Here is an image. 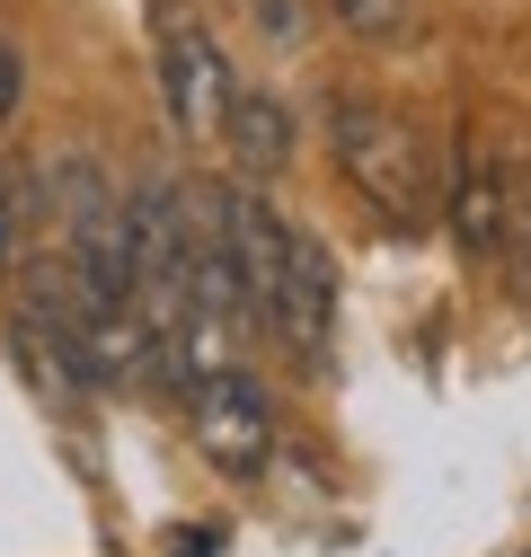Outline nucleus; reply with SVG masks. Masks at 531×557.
I'll list each match as a JSON object with an SVG mask.
<instances>
[{
	"instance_id": "nucleus-1",
	"label": "nucleus",
	"mask_w": 531,
	"mask_h": 557,
	"mask_svg": "<svg viewBox=\"0 0 531 557\" xmlns=\"http://www.w3.org/2000/svg\"><path fill=\"white\" fill-rule=\"evenodd\" d=\"M319 133H328V160H337L346 195L363 203V213H381L390 231H425L443 213V160H434V143L398 107H381L372 89L337 81L319 98Z\"/></svg>"
},
{
	"instance_id": "nucleus-2",
	"label": "nucleus",
	"mask_w": 531,
	"mask_h": 557,
	"mask_svg": "<svg viewBox=\"0 0 531 557\" xmlns=\"http://www.w3.org/2000/svg\"><path fill=\"white\" fill-rule=\"evenodd\" d=\"M151 81H160V107L186 143H222L239 72H231L222 36L195 18V0H151Z\"/></svg>"
},
{
	"instance_id": "nucleus-3",
	"label": "nucleus",
	"mask_w": 531,
	"mask_h": 557,
	"mask_svg": "<svg viewBox=\"0 0 531 557\" xmlns=\"http://www.w3.org/2000/svg\"><path fill=\"white\" fill-rule=\"evenodd\" d=\"M186 434H195L213 478L248 486V478L275 469V398H266V381L239 355H222V363H205L186 381Z\"/></svg>"
},
{
	"instance_id": "nucleus-4",
	"label": "nucleus",
	"mask_w": 531,
	"mask_h": 557,
	"mask_svg": "<svg viewBox=\"0 0 531 557\" xmlns=\"http://www.w3.org/2000/svg\"><path fill=\"white\" fill-rule=\"evenodd\" d=\"M266 336L284 345L301 372H328V345H337V257L319 231H284V284L266 301Z\"/></svg>"
},
{
	"instance_id": "nucleus-5",
	"label": "nucleus",
	"mask_w": 531,
	"mask_h": 557,
	"mask_svg": "<svg viewBox=\"0 0 531 557\" xmlns=\"http://www.w3.org/2000/svg\"><path fill=\"white\" fill-rule=\"evenodd\" d=\"M443 222H452V248L470 257V265H487V257L505 248L514 195H505V160H496L487 143H460V151L443 160Z\"/></svg>"
},
{
	"instance_id": "nucleus-6",
	"label": "nucleus",
	"mask_w": 531,
	"mask_h": 557,
	"mask_svg": "<svg viewBox=\"0 0 531 557\" xmlns=\"http://www.w3.org/2000/svg\"><path fill=\"white\" fill-rule=\"evenodd\" d=\"M222 151H231V169H239L248 186L284 177L293 151H301V115H293V98L266 89V81H239V89H231V115H222Z\"/></svg>"
},
{
	"instance_id": "nucleus-7",
	"label": "nucleus",
	"mask_w": 531,
	"mask_h": 557,
	"mask_svg": "<svg viewBox=\"0 0 531 557\" xmlns=\"http://www.w3.org/2000/svg\"><path fill=\"white\" fill-rule=\"evenodd\" d=\"M319 18L355 45H372V53H390V45L417 36V0H319Z\"/></svg>"
},
{
	"instance_id": "nucleus-8",
	"label": "nucleus",
	"mask_w": 531,
	"mask_h": 557,
	"mask_svg": "<svg viewBox=\"0 0 531 557\" xmlns=\"http://www.w3.org/2000/svg\"><path fill=\"white\" fill-rule=\"evenodd\" d=\"M257 10V36L275 45V53H301L310 45V0H248Z\"/></svg>"
},
{
	"instance_id": "nucleus-9",
	"label": "nucleus",
	"mask_w": 531,
	"mask_h": 557,
	"mask_svg": "<svg viewBox=\"0 0 531 557\" xmlns=\"http://www.w3.org/2000/svg\"><path fill=\"white\" fill-rule=\"evenodd\" d=\"M18 89H27V72H18V53H10V36H0V124L18 115Z\"/></svg>"
},
{
	"instance_id": "nucleus-10",
	"label": "nucleus",
	"mask_w": 531,
	"mask_h": 557,
	"mask_svg": "<svg viewBox=\"0 0 531 557\" xmlns=\"http://www.w3.org/2000/svg\"><path fill=\"white\" fill-rule=\"evenodd\" d=\"M18 257V195H10V177H0V265Z\"/></svg>"
},
{
	"instance_id": "nucleus-11",
	"label": "nucleus",
	"mask_w": 531,
	"mask_h": 557,
	"mask_svg": "<svg viewBox=\"0 0 531 557\" xmlns=\"http://www.w3.org/2000/svg\"><path fill=\"white\" fill-rule=\"evenodd\" d=\"M177 557H213V540H205V531H195V540H177Z\"/></svg>"
},
{
	"instance_id": "nucleus-12",
	"label": "nucleus",
	"mask_w": 531,
	"mask_h": 557,
	"mask_svg": "<svg viewBox=\"0 0 531 557\" xmlns=\"http://www.w3.org/2000/svg\"><path fill=\"white\" fill-rule=\"evenodd\" d=\"M514 231H522V248H531V195H522V213H514Z\"/></svg>"
}]
</instances>
